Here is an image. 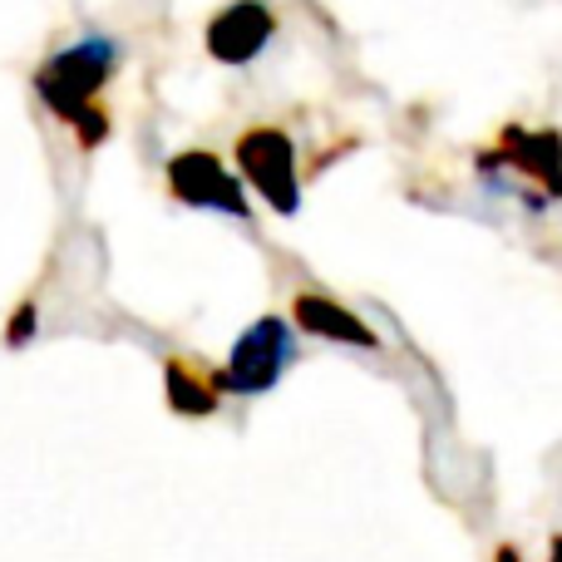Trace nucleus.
<instances>
[{"label": "nucleus", "mask_w": 562, "mask_h": 562, "mask_svg": "<svg viewBox=\"0 0 562 562\" xmlns=\"http://www.w3.org/2000/svg\"><path fill=\"white\" fill-rule=\"evenodd\" d=\"M119 65H124V45L104 30H85L35 69V94L59 124L75 128L79 148H99L109 138V114L99 94L109 89Z\"/></svg>", "instance_id": "f257e3e1"}, {"label": "nucleus", "mask_w": 562, "mask_h": 562, "mask_svg": "<svg viewBox=\"0 0 562 562\" xmlns=\"http://www.w3.org/2000/svg\"><path fill=\"white\" fill-rule=\"evenodd\" d=\"M474 173L494 198H518L528 213H543L562 203V134L508 124L498 144L474 154Z\"/></svg>", "instance_id": "f03ea898"}, {"label": "nucleus", "mask_w": 562, "mask_h": 562, "mask_svg": "<svg viewBox=\"0 0 562 562\" xmlns=\"http://www.w3.org/2000/svg\"><path fill=\"white\" fill-rule=\"evenodd\" d=\"M301 360V346H296V326L286 316H257L243 336L233 340L227 360L217 366V385L223 395H243V400H257L267 390L281 385L291 366Z\"/></svg>", "instance_id": "7ed1b4c3"}, {"label": "nucleus", "mask_w": 562, "mask_h": 562, "mask_svg": "<svg viewBox=\"0 0 562 562\" xmlns=\"http://www.w3.org/2000/svg\"><path fill=\"white\" fill-rule=\"evenodd\" d=\"M233 158H237L243 183L252 193H262V203L272 213L291 217L301 207V173H296V144H291V134H281L277 124H257L237 138Z\"/></svg>", "instance_id": "20e7f679"}, {"label": "nucleus", "mask_w": 562, "mask_h": 562, "mask_svg": "<svg viewBox=\"0 0 562 562\" xmlns=\"http://www.w3.org/2000/svg\"><path fill=\"white\" fill-rule=\"evenodd\" d=\"M168 193L183 207H203V213H223L237 223H252V203L243 193V178H233L223 168V158L207 154V148H183V154L168 158L164 168Z\"/></svg>", "instance_id": "39448f33"}, {"label": "nucleus", "mask_w": 562, "mask_h": 562, "mask_svg": "<svg viewBox=\"0 0 562 562\" xmlns=\"http://www.w3.org/2000/svg\"><path fill=\"white\" fill-rule=\"evenodd\" d=\"M272 35H277V15L267 0H233V5H223L207 20L203 45L217 65L243 69L272 45Z\"/></svg>", "instance_id": "423d86ee"}, {"label": "nucleus", "mask_w": 562, "mask_h": 562, "mask_svg": "<svg viewBox=\"0 0 562 562\" xmlns=\"http://www.w3.org/2000/svg\"><path fill=\"white\" fill-rule=\"evenodd\" d=\"M291 326L306 330V336H321V340H336V346H356V350H380V336L356 316L346 311L336 296L326 291H296L291 296Z\"/></svg>", "instance_id": "0eeeda50"}, {"label": "nucleus", "mask_w": 562, "mask_h": 562, "mask_svg": "<svg viewBox=\"0 0 562 562\" xmlns=\"http://www.w3.org/2000/svg\"><path fill=\"white\" fill-rule=\"evenodd\" d=\"M164 400H168V409L183 415V419L217 415V405H223L217 370L213 366H193V360H183V356H168L164 360Z\"/></svg>", "instance_id": "6e6552de"}, {"label": "nucleus", "mask_w": 562, "mask_h": 562, "mask_svg": "<svg viewBox=\"0 0 562 562\" xmlns=\"http://www.w3.org/2000/svg\"><path fill=\"white\" fill-rule=\"evenodd\" d=\"M35 330H40V306H35V301H20V306L10 311V321H5V346L10 350L30 346V340H35Z\"/></svg>", "instance_id": "1a4fd4ad"}, {"label": "nucleus", "mask_w": 562, "mask_h": 562, "mask_svg": "<svg viewBox=\"0 0 562 562\" xmlns=\"http://www.w3.org/2000/svg\"><path fill=\"white\" fill-rule=\"evenodd\" d=\"M494 562H524V553H518L514 543H498V548H494ZM543 562H562V533L548 538V558H543Z\"/></svg>", "instance_id": "9d476101"}]
</instances>
